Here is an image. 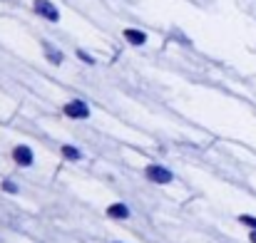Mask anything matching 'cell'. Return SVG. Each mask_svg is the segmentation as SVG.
Instances as JSON below:
<instances>
[{"instance_id": "6da1fadb", "label": "cell", "mask_w": 256, "mask_h": 243, "mask_svg": "<svg viewBox=\"0 0 256 243\" xmlns=\"http://www.w3.org/2000/svg\"><path fill=\"white\" fill-rule=\"evenodd\" d=\"M142 176H144L150 184H154V186H170V184L176 181V174L172 171L170 166H164V164H160V162L147 164V166L142 169Z\"/></svg>"}, {"instance_id": "277c9868", "label": "cell", "mask_w": 256, "mask_h": 243, "mask_svg": "<svg viewBox=\"0 0 256 243\" xmlns=\"http://www.w3.org/2000/svg\"><path fill=\"white\" fill-rule=\"evenodd\" d=\"M10 159L15 166H20V169H32L35 162H38V157H35V149L30 147V144H15L12 149H10Z\"/></svg>"}, {"instance_id": "7a4b0ae2", "label": "cell", "mask_w": 256, "mask_h": 243, "mask_svg": "<svg viewBox=\"0 0 256 243\" xmlns=\"http://www.w3.org/2000/svg\"><path fill=\"white\" fill-rule=\"evenodd\" d=\"M62 117H68V119H72V122H87L90 117H92V107H90V102L82 99V97H72V99H68V102H62Z\"/></svg>"}, {"instance_id": "7c38bea8", "label": "cell", "mask_w": 256, "mask_h": 243, "mask_svg": "<svg viewBox=\"0 0 256 243\" xmlns=\"http://www.w3.org/2000/svg\"><path fill=\"white\" fill-rule=\"evenodd\" d=\"M249 243H256V231H249Z\"/></svg>"}, {"instance_id": "52a82bcc", "label": "cell", "mask_w": 256, "mask_h": 243, "mask_svg": "<svg viewBox=\"0 0 256 243\" xmlns=\"http://www.w3.org/2000/svg\"><path fill=\"white\" fill-rule=\"evenodd\" d=\"M122 40L130 45V47H144L150 42V35L147 30L142 27H122Z\"/></svg>"}, {"instance_id": "8fae6325", "label": "cell", "mask_w": 256, "mask_h": 243, "mask_svg": "<svg viewBox=\"0 0 256 243\" xmlns=\"http://www.w3.org/2000/svg\"><path fill=\"white\" fill-rule=\"evenodd\" d=\"M236 224L244 226L246 231H256V216L254 214H239V216H236Z\"/></svg>"}, {"instance_id": "8992f818", "label": "cell", "mask_w": 256, "mask_h": 243, "mask_svg": "<svg viewBox=\"0 0 256 243\" xmlns=\"http://www.w3.org/2000/svg\"><path fill=\"white\" fill-rule=\"evenodd\" d=\"M104 216L110 221H130L132 219V206L127 201H112L104 206Z\"/></svg>"}, {"instance_id": "30bf717a", "label": "cell", "mask_w": 256, "mask_h": 243, "mask_svg": "<svg viewBox=\"0 0 256 243\" xmlns=\"http://www.w3.org/2000/svg\"><path fill=\"white\" fill-rule=\"evenodd\" d=\"M75 57H78L80 62H85L87 67H94V65H97V57H94V55H90L85 47H75Z\"/></svg>"}, {"instance_id": "3957f363", "label": "cell", "mask_w": 256, "mask_h": 243, "mask_svg": "<svg viewBox=\"0 0 256 243\" xmlns=\"http://www.w3.org/2000/svg\"><path fill=\"white\" fill-rule=\"evenodd\" d=\"M30 7H32V12H35L40 20H45V22H50V25H60V22H62V10H60L58 2H52V0H32Z\"/></svg>"}, {"instance_id": "ba28073f", "label": "cell", "mask_w": 256, "mask_h": 243, "mask_svg": "<svg viewBox=\"0 0 256 243\" xmlns=\"http://www.w3.org/2000/svg\"><path fill=\"white\" fill-rule=\"evenodd\" d=\"M60 157L70 164H80L85 162V152L78 144H60Z\"/></svg>"}, {"instance_id": "9c48e42d", "label": "cell", "mask_w": 256, "mask_h": 243, "mask_svg": "<svg viewBox=\"0 0 256 243\" xmlns=\"http://www.w3.org/2000/svg\"><path fill=\"white\" fill-rule=\"evenodd\" d=\"M0 191H2V194H8V196H20V194H22L20 184H18L15 179H10V176L0 179Z\"/></svg>"}, {"instance_id": "5b68a950", "label": "cell", "mask_w": 256, "mask_h": 243, "mask_svg": "<svg viewBox=\"0 0 256 243\" xmlns=\"http://www.w3.org/2000/svg\"><path fill=\"white\" fill-rule=\"evenodd\" d=\"M40 47H42V57H45L48 65H52V67H62V65H65L68 55L62 52V47L52 45L50 40H40Z\"/></svg>"}, {"instance_id": "4fadbf2b", "label": "cell", "mask_w": 256, "mask_h": 243, "mask_svg": "<svg viewBox=\"0 0 256 243\" xmlns=\"http://www.w3.org/2000/svg\"><path fill=\"white\" fill-rule=\"evenodd\" d=\"M112 243H127V241H112Z\"/></svg>"}]
</instances>
